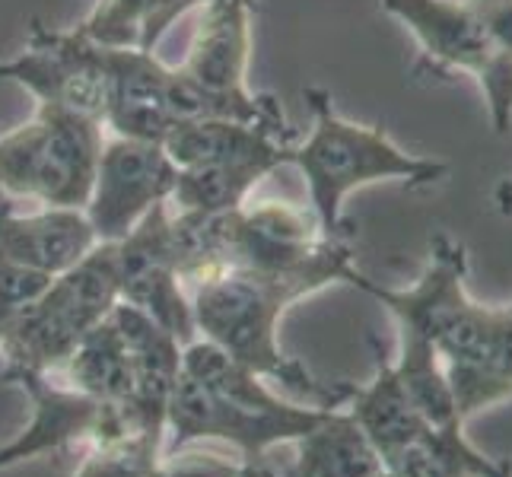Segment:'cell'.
<instances>
[{
	"mask_svg": "<svg viewBox=\"0 0 512 477\" xmlns=\"http://www.w3.org/2000/svg\"><path fill=\"white\" fill-rule=\"evenodd\" d=\"M468 252L449 233H436L430 261L408 290L382 287L353 271L347 284L373 296L398 328L427 338L446 363L458 417L468 420L512 395V306L474 303L465 287Z\"/></svg>",
	"mask_w": 512,
	"mask_h": 477,
	"instance_id": "obj_1",
	"label": "cell"
},
{
	"mask_svg": "<svg viewBox=\"0 0 512 477\" xmlns=\"http://www.w3.org/2000/svg\"><path fill=\"white\" fill-rule=\"evenodd\" d=\"M353 271H357V264H353L350 239H334L312 264L284 274L242 268L220 271L194 287V328L204 334V341L217 344L261 379L280 382L296 395L315 398L319 408H344L353 385L315 382L303 363L280 350L277 331L280 318L293 303L331 284H347Z\"/></svg>",
	"mask_w": 512,
	"mask_h": 477,
	"instance_id": "obj_2",
	"label": "cell"
},
{
	"mask_svg": "<svg viewBox=\"0 0 512 477\" xmlns=\"http://www.w3.org/2000/svg\"><path fill=\"white\" fill-rule=\"evenodd\" d=\"M303 96L312 109V131L303 144L293 147L290 166H296L303 175L309 188V207L325 236H350V226L344 223V201L353 191L376 182L423 188L446 179V163L414 156L401 150L382 128L357 125V121L334 112L331 93L325 86H309Z\"/></svg>",
	"mask_w": 512,
	"mask_h": 477,
	"instance_id": "obj_3",
	"label": "cell"
},
{
	"mask_svg": "<svg viewBox=\"0 0 512 477\" xmlns=\"http://www.w3.org/2000/svg\"><path fill=\"white\" fill-rule=\"evenodd\" d=\"M252 0H207L188 55L172 67L175 118L287 121L271 93L249 90Z\"/></svg>",
	"mask_w": 512,
	"mask_h": 477,
	"instance_id": "obj_4",
	"label": "cell"
},
{
	"mask_svg": "<svg viewBox=\"0 0 512 477\" xmlns=\"http://www.w3.org/2000/svg\"><path fill=\"white\" fill-rule=\"evenodd\" d=\"M118 303L115 245L99 242L80 264L58 274L26 309L10 318L0 338L4 366H23L45 376L64 369L70 353Z\"/></svg>",
	"mask_w": 512,
	"mask_h": 477,
	"instance_id": "obj_5",
	"label": "cell"
},
{
	"mask_svg": "<svg viewBox=\"0 0 512 477\" xmlns=\"http://www.w3.org/2000/svg\"><path fill=\"white\" fill-rule=\"evenodd\" d=\"M102 144V121L39 105L32 121L0 131V198L86 210Z\"/></svg>",
	"mask_w": 512,
	"mask_h": 477,
	"instance_id": "obj_6",
	"label": "cell"
},
{
	"mask_svg": "<svg viewBox=\"0 0 512 477\" xmlns=\"http://www.w3.org/2000/svg\"><path fill=\"white\" fill-rule=\"evenodd\" d=\"M328 411L331 408H299L290 401L268 411L245 408L182 373L169 401L166 427L172 430V446L163 449V458L179 455V449L198 439H220L242 452V462H261L274 446L296 443L319 427Z\"/></svg>",
	"mask_w": 512,
	"mask_h": 477,
	"instance_id": "obj_7",
	"label": "cell"
},
{
	"mask_svg": "<svg viewBox=\"0 0 512 477\" xmlns=\"http://www.w3.org/2000/svg\"><path fill=\"white\" fill-rule=\"evenodd\" d=\"M0 83L23 86L39 105L102 121L109 93L105 45L80 29H51L42 20H32L20 55L0 61Z\"/></svg>",
	"mask_w": 512,
	"mask_h": 477,
	"instance_id": "obj_8",
	"label": "cell"
},
{
	"mask_svg": "<svg viewBox=\"0 0 512 477\" xmlns=\"http://www.w3.org/2000/svg\"><path fill=\"white\" fill-rule=\"evenodd\" d=\"M4 382L26 392L32 404V420L13 443L0 446V471L48 452H61L74 443L96 446L137 430L128 408L96 401L70 385H55L48 382L45 373H32V369L23 366H4Z\"/></svg>",
	"mask_w": 512,
	"mask_h": 477,
	"instance_id": "obj_9",
	"label": "cell"
},
{
	"mask_svg": "<svg viewBox=\"0 0 512 477\" xmlns=\"http://www.w3.org/2000/svg\"><path fill=\"white\" fill-rule=\"evenodd\" d=\"M169 214V201L156 204L125 239L112 242L115 274L121 303L150 315L185 347L198 341V328H194L191 296L185 293L179 264H175Z\"/></svg>",
	"mask_w": 512,
	"mask_h": 477,
	"instance_id": "obj_10",
	"label": "cell"
},
{
	"mask_svg": "<svg viewBox=\"0 0 512 477\" xmlns=\"http://www.w3.org/2000/svg\"><path fill=\"white\" fill-rule=\"evenodd\" d=\"M175 179H179V169L156 140H105L93 194L86 204V217L96 229V239H125L156 204H166L172 198Z\"/></svg>",
	"mask_w": 512,
	"mask_h": 477,
	"instance_id": "obj_11",
	"label": "cell"
},
{
	"mask_svg": "<svg viewBox=\"0 0 512 477\" xmlns=\"http://www.w3.org/2000/svg\"><path fill=\"white\" fill-rule=\"evenodd\" d=\"M105 70H109V93H105L102 128L115 137L156 140L179 125L172 105V67L156 58V51L134 45H105Z\"/></svg>",
	"mask_w": 512,
	"mask_h": 477,
	"instance_id": "obj_12",
	"label": "cell"
},
{
	"mask_svg": "<svg viewBox=\"0 0 512 477\" xmlns=\"http://www.w3.org/2000/svg\"><path fill=\"white\" fill-rule=\"evenodd\" d=\"M331 242L334 239L322 233L312 210H303L290 201H261L255 207L236 210L233 239H229V268L261 274L296 271L312 264Z\"/></svg>",
	"mask_w": 512,
	"mask_h": 477,
	"instance_id": "obj_13",
	"label": "cell"
},
{
	"mask_svg": "<svg viewBox=\"0 0 512 477\" xmlns=\"http://www.w3.org/2000/svg\"><path fill=\"white\" fill-rule=\"evenodd\" d=\"M163 147L175 169L194 166H264L277 172L290 166L293 131L287 121H233V118H198L175 125Z\"/></svg>",
	"mask_w": 512,
	"mask_h": 477,
	"instance_id": "obj_14",
	"label": "cell"
},
{
	"mask_svg": "<svg viewBox=\"0 0 512 477\" xmlns=\"http://www.w3.org/2000/svg\"><path fill=\"white\" fill-rule=\"evenodd\" d=\"M379 4L388 16L408 26L423 51V61L436 74L462 70L478 80L487 70L493 45L471 0H379Z\"/></svg>",
	"mask_w": 512,
	"mask_h": 477,
	"instance_id": "obj_15",
	"label": "cell"
},
{
	"mask_svg": "<svg viewBox=\"0 0 512 477\" xmlns=\"http://www.w3.org/2000/svg\"><path fill=\"white\" fill-rule=\"evenodd\" d=\"M112 318L131 357L128 411L134 427L153 436H166L169 401L182 376V344L160 322H153L150 315L128 303H118Z\"/></svg>",
	"mask_w": 512,
	"mask_h": 477,
	"instance_id": "obj_16",
	"label": "cell"
},
{
	"mask_svg": "<svg viewBox=\"0 0 512 477\" xmlns=\"http://www.w3.org/2000/svg\"><path fill=\"white\" fill-rule=\"evenodd\" d=\"M99 245L96 229L77 207H42L39 214H16L0 198V255L23 268L58 277L80 264Z\"/></svg>",
	"mask_w": 512,
	"mask_h": 477,
	"instance_id": "obj_17",
	"label": "cell"
},
{
	"mask_svg": "<svg viewBox=\"0 0 512 477\" xmlns=\"http://www.w3.org/2000/svg\"><path fill=\"white\" fill-rule=\"evenodd\" d=\"M376 347V341H373ZM347 414L360 423V430L369 436V443L376 446L382 468L395 452H401L408 443L430 430V423L414 408L408 388L401 385L395 363L376 347V376L369 385H353L347 398Z\"/></svg>",
	"mask_w": 512,
	"mask_h": 477,
	"instance_id": "obj_18",
	"label": "cell"
},
{
	"mask_svg": "<svg viewBox=\"0 0 512 477\" xmlns=\"http://www.w3.org/2000/svg\"><path fill=\"white\" fill-rule=\"evenodd\" d=\"M293 477H382V458L360 423L347 411L331 408L325 420L296 439Z\"/></svg>",
	"mask_w": 512,
	"mask_h": 477,
	"instance_id": "obj_19",
	"label": "cell"
},
{
	"mask_svg": "<svg viewBox=\"0 0 512 477\" xmlns=\"http://www.w3.org/2000/svg\"><path fill=\"white\" fill-rule=\"evenodd\" d=\"M512 465L497 462L465 439V423L423 430L414 443L385 462L388 477H506Z\"/></svg>",
	"mask_w": 512,
	"mask_h": 477,
	"instance_id": "obj_20",
	"label": "cell"
},
{
	"mask_svg": "<svg viewBox=\"0 0 512 477\" xmlns=\"http://www.w3.org/2000/svg\"><path fill=\"white\" fill-rule=\"evenodd\" d=\"M64 376H67L70 388H77V392L90 395L96 401H105V404L128 408L131 357H128V344L121 338L112 315L86 334L80 347L70 353V360L64 363Z\"/></svg>",
	"mask_w": 512,
	"mask_h": 477,
	"instance_id": "obj_21",
	"label": "cell"
},
{
	"mask_svg": "<svg viewBox=\"0 0 512 477\" xmlns=\"http://www.w3.org/2000/svg\"><path fill=\"white\" fill-rule=\"evenodd\" d=\"M271 169L264 166H194L179 169L169 207L198 210V214H226L239 210L249 194L268 179Z\"/></svg>",
	"mask_w": 512,
	"mask_h": 477,
	"instance_id": "obj_22",
	"label": "cell"
},
{
	"mask_svg": "<svg viewBox=\"0 0 512 477\" xmlns=\"http://www.w3.org/2000/svg\"><path fill=\"white\" fill-rule=\"evenodd\" d=\"M163 462V436L131 430L109 443H96L74 477H144Z\"/></svg>",
	"mask_w": 512,
	"mask_h": 477,
	"instance_id": "obj_23",
	"label": "cell"
},
{
	"mask_svg": "<svg viewBox=\"0 0 512 477\" xmlns=\"http://www.w3.org/2000/svg\"><path fill=\"white\" fill-rule=\"evenodd\" d=\"M150 13H153V0H99L77 29L102 45L137 48L150 23Z\"/></svg>",
	"mask_w": 512,
	"mask_h": 477,
	"instance_id": "obj_24",
	"label": "cell"
},
{
	"mask_svg": "<svg viewBox=\"0 0 512 477\" xmlns=\"http://www.w3.org/2000/svg\"><path fill=\"white\" fill-rule=\"evenodd\" d=\"M51 280L55 277L23 268V264H16V261L0 255V328H7L10 318L20 309H26L32 299L51 284Z\"/></svg>",
	"mask_w": 512,
	"mask_h": 477,
	"instance_id": "obj_25",
	"label": "cell"
},
{
	"mask_svg": "<svg viewBox=\"0 0 512 477\" xmlns=\"http://www.w3.org/2000/svg\"><path fill=\"white\" fill-rule=\"evenodd\" d=\"M242 462H226L220 455H169L144 477H239Z\"/></svg>",
	"mask_w": 512,
	"mask_h": 477,
	"instance_id": "obj_26",
	"label": "cell"
},
{
	"mask_svg": "<svg viewBox=\"0 0 512 477\" xmlns=\"http://www.w3.org/2000/svg\"><path fill=\"white\" fill-rule=\"evenodd\" d=\"M207 0H153V13H150V23L144 29V39H140L137 48L144 51H156V45H160L166 39V32L175 26V20L179 16H185L188 10L194 7H204Z\"/></svg>",
	"mask_w": 512,
	"mask_h": 477,
	"instance_id": "obj_27",
	"label": "cell"
},
{
	"mask_svg": "<svg viewBox=\"0 0 512 477\" xmlns=\"http://www.w3.org/2000/svg\"><path fill=\"white\" fill-rule=\"evenodd\" d=\"M497 207H500V214L512 217V182L509 179L497 188Z\"/></svg>",
	"mask_w": 512,
	"mask_h": 477,
	"instance_id": "obj_28",
	"label": "cell"
},
{
	"mask_svg": "<svg viewBox=\"0 0 512 477\" xmlns=\"http://www.w3.org/2000/svg\"><path fill=\"white\" fill-rule=\"evenodd\" d=\"M239 477H264V465L261 462H242Z\"/></svg>",
	"mask_w": 512,
	"mask_h": 477,
	"instance_id": "obj_29",
	"label": "cell"
},
{
	"mask_svg": "<svg viewBox=\"0 0 512 477\" xmlns=\"http://www.w3.org/2000/svg\"><path fill=\"white\" fill-rule=\"evenodd\" d=\"M264 477H280L277 471H271V468H264Z\"/></svg>",
	"mask_w": 512,
	"mask_h": 477,
	"instance_id": "obj_30",
	"label": "cell"
},
{
	"mask_svg": "<svg viewBox=\"0 0 512 477\" xmlns=\"http://www.w3.org/2000/svg\"><path fill=\"white\" fill-rule=\"evenodd\" d=\"M4 331H7V328H0V338H4Z\"/></svg>",
	"mask_w": 512,
	"mask_h": 477,
	"instance_id": "obj_31",
	"label": "cell"
},
{
	"mask_svg": "<svg viewBox=\"0 0 512 477\" xmlns=\"http://www.w3.org/2000/svg\"><path fill=\"white\" fill-rule=\"evenodd\" d=\"M506 477H512V471H509V474H506Z\"/></svg>",
	"mask_w": 512,
	"mask_h": 477,
	"instance_id": "obj_32",
	"label": "cell"
},
{
	"mask_svg": "<svg viewBox=\"0 0 512 477\" xmlns=\"http://www.w3.org/2000/svg\"><path fill=\"white\" fill-rule=\"evenodd\" d=\"M382 477H388V474H382Z\"/></svg>",
	"mask_w": 512,
	"mask_h": 477,
	"instance_id": "obj_33",
	"label": "cell"
}]
</instances>
